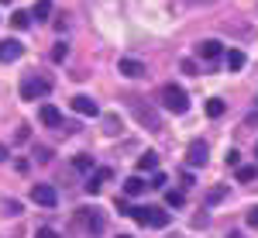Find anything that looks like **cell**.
<instances>
[{"label":"cell","mask_w":258,"mask_h":238,"mask_svg":"<svg viewBox=\"0 0 258 238\" xmlns=\"http://www.w3.org/2000/svg\"><path fill=\"white\" fill-rule=\"evenodd\" d=\"M7 214H11V218H18V214H21V204H18V200H7Z\"/></svg>","instance_id":"31"},{"label":"cell","mask_w":258,"mask_h":238,"mask_svg":"<svg viewBox=\"0 0 258 238\" xmlns=\"http://www.w3.org/2000/svg\"><path fill=\"white\" fill-rule=\"evenodd\" d=\"M117 238H127V235H117Z\"/></svg>","instance_id":"36"},{"label":"cell","mask_w":258,"mask_h":238,"mask_svg":"<svg viewBox=\"0 0 258 238\" xmlns=\"http://www.w3.org/2000/svg\"><path fill=\"white\" fill-rule=\"evenodd\" d=\"M4 156H7V145H0V159H4Z\"/></svg>","instance_id":"33"},{"label":"cell","mask_w":258,"mask_h":238,"mask_svg":"<svg viewBox=\"0 0 258 238\" xmlns=\"http://www.w3.org/2000/svg\"><path fill=\"white\" fill-rule=\"evenodd\" d=\"M258 176V166H238V183H251Z\"/></svg>","instance_id":"19"},{"label":"cell","mask_w":258,"mask_h":238,"mask_svg":"<svg viewBox=\"0 0 258 238\" xmlns=\"http://www.w3.org/2000/svg\"><path fill=\"white\" fill-rule=\"evenodd\" d=\"M165 204H169V207H182V204H186L182 190H165Z\"/></svg>","instance_id":"21"},{"label":"cell","mask_w":258,"mask_h":238,"mask_svg":"<svg viewBox=\"0 0 258 238\" xmlns=\"http://www.w3.org/2000/svg\"><path fill=\"white\" fill-rule=\"evenodd\" d=\"M11 24H14L18 31H24V28L31 24V14H28V11H14V14H11Z\"/></svg>","instance_id":"18"},{"label":"cell","mask_w":258,"mask_h":238,"mask_svg":"<svg viewBox=\"0 0 258 238\" xmlns=\"http://www.w3.org/2000/svg\"><path fill=\"white\" fill-rule=\"evenodd\" d=\"M0 4H11V0H0Z\"/></svg>","instance_id":"34"},{"label":"cell","mask_w":258,"mask_h":238,"mask_svg":"<svg viewBox=\"0 0 258 238\" xmlns=\"http://www.w3.org/2000/svg\"><path fill=\"white\" fill-rule=\"evenodd\" d=\"M127 107H131V114L138 118V124H145L148 131H162V118H159V111H155L152 104H141V97H127Z\"/></svg>","instance_id":"1"},{"label":"cell","mask_w":258,"mask_h":238,"mask_svg":"<svg viewBox=\"0 0 258 238\" xmlns=\"http://www.w3.org/2000/svg\"><path fill=\"white\" fill-rule=\"evenodd\" d=\"M220 197H224V186H214V190H210V194H207V200H210V204H217Z\"/></svg>","instance_id":"27"},{"label":"cell","mask_w":258,"mask_h":238,"mask_svg":"<svg viewBox=\"0 0 258 238\" xmlns=\"http://www.w3.org/2000/svg\"><path fill=\"white\" fill-rule=\"evenodd\" d=\"M182 73H189V76H197V62H193V59H182Z\"/></svg>","instance_id":"30"},{"label":"cell","mask_w":258,"mask_h":238,"mask_svg":"<svg viewBox=\"0 0 258 238\" xmlns=\"http://www.w3.org/2000/svg\"><path fill=\"white\" fill-rule=\"evenodd\" d=\"M244 52H241V49H227V69H231V73H238V69H244Z\"/></svg>","instance_id":"14"},{"label":"cell","mask_w":258,"mask_h":238,"mask_svg":"<svg viewBox=\"0 0 258 238\" xmlns=\"http://www.w3.org/2000/svg\"><path fill=\"white\" fill-rule=\"evenodd\" d=\"M162 104H165V111H172V114H186V111H189V97H186V90L176 86V83L162 86Z\"/></svg>","instance_id":"4"},{"label":"cell","mask_w":258,"mask_h":238,"mask_svg":"<svg viewBox=\"0 0 258 238\" xmlns=\"http://www.w3.org/2000/svg\"><path fill=\"white\" fill-rule=\"evenodd\" d=\"M35 156H38V162H48V159H52V149H45V145H38V149H35Z\"/></svg>","instance_id":"26"},{"label":"cell","mask_w":258,"mask_h":238,"mask_svg":"<svg viewBox=\"0 0 258 238\" xmlns=\"http://www.w3.org/2000/svg\"><path fill=\"white\" fill-rule=\"evenodd\" d=\"M138 169L141 173H155V169H159V156H155V152H145V156L138 159Z\"/></svg>","instance_id":"16"},{"label":"cell","mask_w":258,"mask_h":238,"mask_svg":"<svg viewBox=\"0 0 258 238\" xmlns=\"http://www.w3.org/2000/svg\"><path fill=\"white\" fill-rule=\"evenodd\" d=\"M31 200L41 204V207H55V204H59V194H55V186H48V183H35V186H31Z\"/></svg>","instance_id":"5"},{"label":"cell","mask_w":258,"mask_h":238,"mask_svg":"<svg viewBox=\"0 0 258 238\" xmlns=\"http://www.w3.org/2000/svg\"><path fill=\"white\" fill-rule=\"evenodd\" d=\"M48 14H52V0H35L31 18H35V21H48Z\"/></svg>","instance_id":"17"},{"label":"cell","mask_w":258,"mask_h":238,"mask_svg":"<svg viewBox=\"0 0 258 238\" xmlns=\"http://www.w3.org/2000/svg\"><path fill=\"white\" fill-rule=\"evenodd\" d=\"M103 131H107V135H117V131H120V121L114 118V114H103Z\"/></svg>","instance_id":"22"},{"label":"cell","mask_w":258,"mask_h":238,"mask_svg":"<svg viewBox=\"0 0 258 238\" xmlns=\"http://www.w3.org/2000/svg\"><path fill=\"white\" fill-rule=\"evenodd\" d=\"M127 214L138 221L141 228H165V224H169V211H162V207H148V204H145V207H131Z\"/></svg>","instance_id":"2"},{"label":"cell","mask_w":258,"mask_h":238,"mask_svg":"<svg viewBox=\"0 0 258 238\" xmlns=\"http://www.w3.org/2000/svg\"><path fill=\"white\" fill-rule=\"evenodd\" d=\"M24 56V45L18 38H4L0 41V62H18Z\"/></svg>","instance_id":"7"},{"label":"cell","mask_w":258,"mask_h":238,"mask_svg":"<svg viewBox=\"0 0 258 238\" xmlns=\"http://www.w3.org/2000/svg\"><path fill=\"white\" fill-rule=\"evenodd\" d=\"M38 118H41L45 128H62V114H59V107H55V104H41Z\"/></svg>","instance_id":"8"},{"label":"cell","mask_w":258,"mask_h":238,"mask_svg":"<svg viewBox=\"0 0 258 238\" xmlns=\"http://www.w3.org/2000/svg\"><path fill=\"white\" fill-rule=\"evenodd\" d=\"M255 156H258V145H255Z\"/></svg>","instance_id":"35"},{"label":"cell","mask_w":258,"mask_h":238,"mask_svg":"<svg viewBox=\"0 0 258 238\" xmlns=\"http://www.w3.org/2000/svg\"><path fill=\"white\" fill-rule=\"evenodd\" d=\"M145 186H148V183H145L141 176H131L127 183H124V194H127V197H138V194H145Z\"/></svg>","instance_id":"15"},{"label":"cell","mask_w":258,"mask_h":238,"mask_svg":"<svg viewBox=\"0 0 258 238\" xmlns=\"http://www.w3.org/2000/svg\"><path fill=\"white\" fill-rule=\"evenodd\" d=\"M120 73L127 79H138V76H145V62H138V59H120Z\"/></svg>","instance_id":"12"},{"label":"cell","mask_w":258,"mask_h":238,"mask_svg":"<svg viewBox=\"0 0 258 238\" xmlns=\"http://www.w3.org/2000/svg\"><path fill=\"white\" fill-rule=\"evenodd\" d=\"M35 238H59V231H55V228H38Z\"/></svg>","instance_id":"29"},{"label":"cell","mask_w":258,"mask_h":238,"mask_svg":"<svg viewBox=\"0 0 258 238\" xmlns=\"http://www.w3.org/2000/svg\"><path fill=\"white\" fill-rule=\"evenodd\" d=\"M186 162L189 166H207V141H193L186 149Z\"/></svg>","instance_id":"11"},{"label":"cell","mask_w":258,"mask_h":238,"mask_svg":"<svg viewBox=\"0 0 258 238\" xmlns=\"http://www.w3.org/2000/svg\"><path fill=\"white\" fill-rule=\"evenodd\" d=\"M52 93V79L48 76H24L21 79V100H41Z\"/></svg>","instance_id":"3"},{"label":"cell","mask_w":258,"mask_h":238,"mask_svg":"<svg viewBox=\"0 0 258 238\" xmlns=\"http://www.w3.org/2000/svg\"><path fill=\"white\" fill-rule=\"evenodd\" d=\"M76 221H80L83 228H90V235H100V231H103V214L93 211V207H90V211H80Z\"/></svg>","instance_id":"6"},{"label":"cell","mask_w":258,"mask_h":238,"mask_svg":"<svg viewBox=\"0 0 258 238\" xmlns=\"http://www.w3.org/2000/svg\"><path fill=\"white\" fill-rule=\"evenodd\" d=\"M73 166H76L80 173H90V169H93V159H90V156H76V159H73Z\"/></svg>","instance_id":"23"},{"label":"cell","mask_w":258,"mask_h":238,"mask_svg":"<svg viewBox=\"0 0 258 238\" xmlns=\"http://www.w3.org/2000/svg\"><path fill=\"white\" fill-rule=\"evenodd\" d=\"M220 52H224V49H220L217 38H207V41H200V45H197V56H200V59H207V62H214Z\"/></svg>","instance_id":"10"},{"label":"cell","mask_w":258,"mask_h":238,"mask_svg":"<svg viewBox=\"0 0 258 238\" xmlns=\"http://www.w3.org/2000/svg\"><path fill=\"white\" fill-rule=\"evenodd\" d=\"M66 56H69V45H66V41H59V45L52 49V62H62Z\"/></svg>","instance_id":"24"},{"label":"cell","mask_w":258,"mask_h":238,"mask_svg":"<svg viewBox=\"0 0 258 238\" xmlns=\"http://www.w3.org/2000/svg\"><path fill=\"white\" fill-rule=\"evenodd\" d=\"M248 224H251V228H258V204L248 211Z\"/></svg>","instance_id":"32"},{"label":"cell","mask_w":258,"mask_h":238,"mask_svg":"<svg viewBox=\"0 0 258 238\" xmlns=\"http://www.w3.org/2000/svg\"><path fill=\"white\" fill-rule=\"evenodd\" d=\"M220 114H224V100L210 97L207 100V118H220Z\"/></svg>","instance_id":"20"},{"label":"cell","mask_w":258,"mask_h":238,"mask_svg":"<svg viewBox=\"0 0 258 238\" xmlns=\"http://www.w3.org/2000/svg\"><path fill=\"white\" fill-rule=\"evenodd\" d=\"M165 183H169V179L162 176V173H155V176H152V183H148V186H155V190H162V186H165Z\"/></svg>","instance_id":"28"},{"label":"cell","mask_w":258,"mask_h":238,"mask_svg":"<svg viewBox=\"0 0 258 238\" xmlns=\"http://www.w3.org/2000/svg\"><path fill=\"white\" fill-rule=\"evenodd\" d=\"M110 176H114V173H110L107 166H103V169H97L93 176L86 179V194H100V183H107V179H110Z\"/></svg>","instance_id":"13"},{"label":"cell","mask_w":258,"mask_h":238,"mask_svg":"<svg viewBox=\"0 0 258 238\" xmlns=\"http://www.w3.org/2000/svg\"><path fill=\"white\" fill-rule=\"evenodd\" d=\"M224 162H227L231 169H238V166H241V152H238V149H231V152L224 156Z\"/></svg>","instance_id":"25"},{"label":"cell","mask_w":258,"mask_h":238,"mask_svg":"<svg viewBox=\"0 0 258 238\" xmlns=\"http://www.w3.org/2000/svg\"><path fill=\"white\" fill-rule=\"evenodd\" d=\"M73 111H76V114H86V118H97V114H100L97 100H90L86 93H80V97H73Z\"/></svg>","instance_id":"9"}]
</instances>
